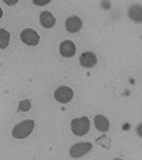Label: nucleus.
<instances>
[{"label":"nucleus","mask_w":142,"mask_h":160,"mask_svg":"<svg viewBox=\"0 0 142 160\" xmlns=\"http://www.w3.org/2000/svg\"><path fill=\"white\" fill-rule=\"evenodd\" d=\"M71 130L77 136H84L90 130V119L87 116L73 119V122H71Z\"/></svg>","instance_id":"nucleus-2"},{"label":"nucleus","mask_w":142,"mask_h":160,"mask_svg":"<svg viewBox=\"0 0 142 160\" xmlns=\"http://www.w3.org/2000/svg\"><path fill=\"white\" fill-rule=\"evenodd\" d=\"M94 125H95L97 130H100V132H103V133L108 132V129H109V121L103 115L95 116V119H94Z\"/></svg>","instance_id":"nucleus-10"},{"label":"nucleus","mask_w":142,"mask_h":160,"mask_svg":"<svg viewBox=\"0 0 142 160\" xmlns=\"http://www.w3.org/2000/svg\"><path fill=\"white\" fill-rule=\"evenodd\" d=\"M97 143L98 145H104L105 148H109V139L107 138V136H103V139H98Z\"/></svg>","instance_id":"nucleus-14"},{"label":"nucleus","mask_w":142,"mask_h":160,"mask_svg":"<svg viewBox=\"0 0 142 160\" xmlns=\"http://www.w3.org/2000/svg\"><path fill=\"white\" fill-rule=\"evenodd\" d=\"M10 42V33L4 28H0V48H6L9 47Z\"/></svg>","instance_id":"nucleus-11"},{"label":"nucleus","mask_w":142,"mask_h":160,"mask_svg":"<svg viewBox=\"0 0 142 160\" xmlns=\"http://www.w3.org/2000/svg\"><path fill=\"white\" fill-rule=\"evenodd\" d=\"M54 98L60 103H68L73 99V89L68 87H58L54 91Z\"/></svg>","instance_id":"nucleus-5"},{"label":"nucleus","mask_w":142,"mask_h":160,"mask_svg":"<svg viewBox=\"0 0 142 160\" xmlns=\"http://www.w3.org/2000/svg\"><path fill=\"white\" fill-rule=\"evenodd\" d=\"M2 16H3V10L0 9V18H2Z\"/></svg>","instance_id":"nucleus-16"},{"label":"nucleus","mask_w":142,"mask_h":160,"mask_svg":"<svg viewBox=\"0 0 142 160\" xmlns=\"http://www.w3.org/2000/svg\"><path fill=\"white\" fill-rule=\"evenodd\" d=\"M20 38L23 42H26L27 45H31V47L37 45L40 41L39 33H37L36 30H33V28H26V30H23L20 34Z\"/></svg>","instance_id":"nucleus-3"},{"label":"nucleus","mask_w":142,"mask_h":160,"mask_svg":"<svg viewBox=\"0 0 142 160\" xmlns=\"http://www.w3.org/2000/svg\"><path fill=\"white\" fill-rule=\"evenodd\" d=\"M80 64L85 68H91L97 64V55L94 54L91 51H87V52H82L81 57H80Z\"/></svg>","instance_id":"nucleus-8"},{"label":"nucleus","mask_w":142,"mask_h":160,"mask_svg":"<svg viewBox=\"0 0 142 160\" xmlns=\"http://www.w3.org/2000/svg\"><path fill=\"white\" fill-rule=\"evenodd\" d=\"M91 149H92V146H91L90 142L76 143V145H73L71 149H70V156L71 157H82L84 154H87Z\"/></svg>","instance_id":"nucleus-4"},{"label":"nucleus","mask_w":142,"mask_h":160,"mask_svg":"<svg viewBox=\"0 0 142 160\" xmlns=\"http://www.w3.org/2000/svg\"><path fill=\"white\" fill-rule=\"evenodd\" d=\"M34 3L39 4V6H41V4H47V3H50V2H49V0H45V2H41V0H36Z\"/></svg>","instance_id":"nucleus-15"},{"label":"nucleus","mask_w":142,"mask_h":160,"mask_svg":"<svg viewBox=\"0 0 142 160\" xmlns=\"http://www.w3.org/2000/svg\"><path fill=\"white\" fill-rule=\"evenodd\" d=\"M129 17L135 21H141V6H139V4H134V6H131Z\"/></svg>","instance_id":"nucleus-12"},{"label":"nucleus","mask_w":142,"mask_h":160,"mask_svg":"<svg viewBox=\"0 0 142 160\" xmlns=\"http://www.w3.org/2000/svg\"><path fill=\"white\" fill-rule=\"evenodd\" d=\"M34 126H36L34 121H31V119L20 122V123H17L13 128V132H12L13 138L14 139H24V138L31 135V132L34 130Z\"/></svg>","instance_id":"nucleus-1"},{"label":"nucleus","mask_w":142,"mask_h":160,"mask_svg":"<svg viewBox=\"0 0 142 160\" xmlns=\"http://www.w3.org/2000/svg\"><path fill=\"white\" fill-rule=\"evenodd\" d=\"M20 111H29V109L31 108V103H30V101H23V102H20Z\"/></svg>","instance_id":"nucleus-13"},{"label":"nucleus","mask_w":142,"mask_h":160,"mask_svg":"<svg viewBox=\"0 0 142 160\" xmlns=\"http://www.w3.org/2000/svg\"><path fill=\"white\" fill-rule=\"evenodd\" d=\"M60 54L66 58H70L73 57L76 54V45H74L73 41H70V40H66L60 44Z\"/></svg>","instance_id":"nucleus-7"},{"label":"nucleus","mask_w":142,"mask_h":160,"mask_svg":"<svg viewBox=\"0 0 142 160\" xmlns=\"http://www.w3.org/2000/svg\"><path fill=\"white\" fill-rule=\"evenodd\" d=\"M40 23H41V26L44 28H51L55 24V17L50 12H43L40 14Z\"/></svg>","instance_id":"nucleus-9"},{"label":"nucleus","mask_w":142,"mask_h":160,"mask_svg":"<svg viewBox=\"0 0 142 160\" xmlns=\"http://www.w3.org/2000/svg\"><path fill=\"white\" fill-rule=\"evenodd\" d=\"M81 27H82V21L77 16H71V17H68L66 20V28L70 33H77V31L81 30Z\"/></svg>","instance_id":"nucleus-6"}]
</instances>
